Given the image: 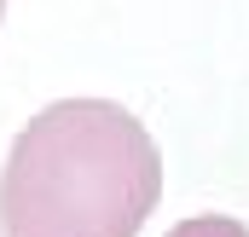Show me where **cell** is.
<instances>
[{
  "mask_svg": "<svg viewBox=\"0 0 249 237\" xmlns=\"http://www.w3.org/2000/svg\"><path fill=\"white\" fill-rule=\"evenodd\" d=\"M162 197V151L110 99H58L0 168L6 237H133Z\"/></svg>",
  "mask_w": 249,
  "mask_h": 237,
  "instance_id": "6da1fadb",
  "label": "cell"
},
{
  "mask_svg": "<svg viewBox=\"0 0 249 237\" xmlns=\"http://www.w3.org/2000/svg\"><path fill=\"white\" fill-rule=\"evenodd\" d=\"M168 237H249V226H238L232 214H197V220H180Z\"/></svg>",
  "mask_w": 249,
  "mask_h": 237,
  "instance_id": "7a4b0ae2",
  "label": "cell"
},
{
  "mask_svg": "<svg viewBox=\"0 0 249 237\" xmlns=\"http://www.w3.org/2000/svg\"><path fill=\"white\" fill-rule=\"evenodd\" d=\"M0 12H6V0H0Z\"/></svg>",
  "mask_w": 249,
  "mask_h": 237,
  "instance_id": "3957f363",
  "label": "cell"
}]
</instances>
